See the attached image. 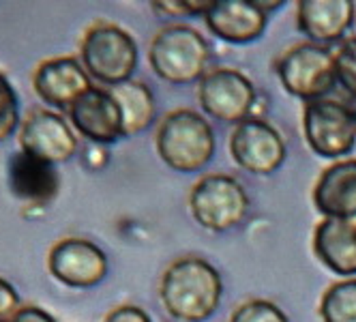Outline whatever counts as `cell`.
<instances>
[{
    "mask_svg": "<svg viewBox=\"0 0 356 322\" xmlns=\"http://www.w3.org/2000/svg\"><path fill=\"white\" fill-rule=\"evenodd\" d=\"M219 271L200 256H183L165 266L159 280V301L178 322H204L221 303Z\"/></svg>",
    "mask_w": 356,
    "mask_h": 322,
    "instance_id": "6da1fadb",
    "label": "cell"
},
{
    "mask_svg": "<svg viewBox=\"0 0 356 322\" xmlns=\"http://www.w3.org/2000/svg\"><path fill=\"white\" fill-rule=\"evenodd\" d=\"M159 159L174 172L193 175L209 166L215 155V134L211 122L189 108L168 112L155 136Z\"/></svg>",
    "mask_w": 356,
    "mask_h": 322,
    "instance_id": "7a4b0ae2",
    "label": "cell"
},
{
    "mask_svg": "<svg viewBox=\"0 0 356 322\" xmlns=\"http://www.w3.org/2000/svg\"><path fill=\"white\" fill-rule=\"evenodd\" d=\"M148 63L155 76L163 82L187 86L200 82L211 71V45L195 29L172 24L152 37Z\"/></svg>",
    "mask_w": 356,
    "mask_h": 322,
    "instance_id": "3957f363",
    "label": "cell"
},
{
    "mask_svg": "<svg viewBox=\"0 0 356 322\" xmlns=\"http://www.w3.org/2000/svg\"><path fill=\"white\" fill-rule=\"evenodd\" d=\"M80 63L92 82L112 88L134 80L138 69V43L131 33L118 24L99 19L82 35Z\"/></svg>",
    "mask_w": 356,
    "mask_h": 322,
    "instance_id": "277c9868",
    "label": "cell"
},
{
    "mask_svg": "<svg viewBox=\"0 0 356 322\" xmlns=\"http://www.w3.org/2000/svg\"><path fill=\"white\" fill-rule=\"evenodd\" d=\"M275 73L284 90L302 104L326 99L337 84L335 49L312 41L296 43L279 54Z\"/></svg>",
    "mask_w": 356,
    "mask_h": 322,
    "instance_id": "5b68a950",
    "label": "cell"
},
{
    "mask_svg": "<svg viewBox=\"0 0 356 322\" xmlns=\"http://www.w3.org/2000/svg\"><path fill=\"white\" fill-rule=\"evenodd\" d=\"M249 211L245 187L230 175H204L189 191V213L211 232L236 228Z\"/></svg>",
    "mask_w": 356,
    "mask_h": 322,
    "instance_id": "8992f818",
    "label": "cell"
},
{
    "mask_svg": "<svg viewBox=\"0 0 356 322\" xmlns=\"http://www.w3.org/2000/svg\"><path fill=\"white\" fill-rule=\"evenodd\" d=\"M302 136L318 157L341 161L356 146L352 108L335 99H318L302 106Z\"/></svg>",
    "mask_w": 356,
    "mask_h": 322,
    "instance_id": "52a82bcc",
    "label": "cell"
},
{
    "mask_svg": "<svg viewBox=\"0 0 356 322\" xmlns=\"http://www.w3.org/2000/svg\"><path fill=\"white\" fill-rule=\"evenodd\" d=\"M197 102L207 116L238 125L253 116L258 92L253 82L238 69L217 67L197 82Z\"/></svg>",
    "mask_w": 356,
    "mask_h": 322,
    "instance_id": "ba28073f",
    "label": "cell"
},
{
    "mask_svg": "<svg viewBox=\"0 0 356 322\" xmlns=\"http://www.w3.org/2000/svg\"><path fill=\"white\" fill-rule=\"evenodd\" d=\"M232 161L249 175L266 177L282 168L288 157L286 142L268 120L251 116L232 127L227 140Z\"/></svg>",
    "mask_w": 356,
    "mask_h": 322,
    "instance_id": "9c48e42d",
    "label": "cell"
},
{
    "mask_svg": "<svg viewBox=\"0 0 356 322\" xmlns=\"http://www.w3.org/2000/svg\"><path fill=\"white\" fill-rule=\"evenodd\" d=\"M19 151L52 166L67 163L78 153V136L60 112L35 108L22 118L17 131Z\"/></svg>",
    "mask_w": 356,
    "mask_h": 322,
    "instance_id": "30bf717a",
    "label": "cell"
},
{
    "mask_svg": "<svg viewBox=\"0 0 356 322\" xmlns=\"http://www.w3.org/2000/svg\"><path fill=\"white\" fill-rule=\"evenodd\" d=\"M108 256L101 247L82 236H67L52 245L47 271L67 288H95L108 275Z\"/></svg>",
    "mask_w": 356,
    "mask_h": 322,
    "instance_id": "8fae6325",
    "label": "cell"
},
{
    "mask_svg": "<svg viewBox=\"0 0 356 322\" xmlns=\"http://www.w3.org/2000/svg\"><path fill=\"white\" fill-rule=\"evenodd\" d=\"M92 86L86 69L75 56H54L37 65L33 73V88L41 102L54 112L69 108Z\"/></svg>",
    "mask_w": 356,
    "mask_h": 322,
    "instance_id": "7c38bea8",
    "label": "cell"
},
{
    "mask_svg": "<svg viewBox=\"0 0 356 322\" xmlns=\"http://www.w3.org/2000/svg\"><path fill=\"white\" fill-rule=\"evenodd\" d=\"M67 116L73 131L92 144H116L124 138L120 108L108 88L90 86L69 108Z\"/></svg>",
    "mask_w": 356,
    "mask_h": 322,
    "instance_id": "4fadbf2b",
    "label": "cell"
},
{
    "mask_svg": "<svg viewBox=\"0 0 356 322\" xmlns=\"http://www.w3.org/2000/svg\"><path fill=\"white\" fill-rule=\"evenodd\" d=\"M7 185L19 202L43 209L56 200L63 179L56 166L24 151H15L7 161Z\"/></svg>",
    "mask_w": 356,
    "mask_h": 322,
    "instance_id": "5bb4252c",
    "label": "cell"
},
{
    "mask_svg": "<svg viewBox=\"0 0 356 322\" xmlns=\"http://www.w3.org/2000/svg\"><path fill=\"white\" fill-rule=\"evenodd\" d=\"M204 24L217 39L247 45L264 35L268 15L258 7L256 0H213Z\"/></svg>",
    "mask_w": 356,
    "mask_h": 322,
    "instance_id": "9a60e30c",
    "label": "cell"
},
{
    "mask_svg": "<svg viewBox=\"0 0 356 322\" xmlns=\"http://www.w3.org/2000/svg\"><path fill=\"white\" fill-rule=\"evenodd\" d=\"M294 7L298 31L307 41L326 47L343 41L356 17L352 0H298Z\"/></svg>",
    "mask_w": 356,
    "mask_h": 322,
    "instance_id": "2e32d148",
    "label": "cell"
},
{
    "mask_svg": "<svg viewBox=\"0 0 356 322\" xmlns=\"http://www.w3.org/2000/svg\"><path fill=\"white\" fill-rule=\"evenodd\" d=\"M312 200L322 219H356V159L333 161L316 181Z\"/></svg>",
    "mask_w": 356,
    "mask_h": 322,
    "instance_id": "e0dca14e",
    "label": "cell"
},
{
    "mask_svg": "<svg viewBox=\"0 0 356 322\" xmlns=\"http://www.w3.org/2000/svg\"><path fill=\"white\" fill-rule=\"evenodd\" d=\"M316 258L343 280L356 277V224L339 219H320L314 228Z\"/></svg>",
    "mask_w": 356,
    "mask_h": 322,
    "instance_id": "ac0fdd59",
    "label": "cell"
},
{
    "mask_svg": "<svg viewBox=\"0 0 356 322\" xmlns=\"http://www.w3.org/2000/svg\"><path fill=\"white\" fill-rule=\"evenodd\" d=\"M108 90L120 108L124 138L140 136L152 125L157 114V104H155V95H152V90L144 82L129 80Z\"/></svg>",
    "mask_w": 356,
    "mask_h": 322,
    "instance_id": "d6986e66",
    "label": "cell"
},
{
    "mask_svg": "<svg viewBox=\"0 0 356 322\" xmlns=\"http://www.w3.org/2000/svg\"><path fill=\"white\" fill-rule=\"evenodd\" d=\"M322 322H356V277L330 284L320 299Z\"/></svg>",
    "mask_w": 356,
    "mask_h": 322,
    "instance_id": "ffe728a7",
    "label": "cell"
},
{
    "mask_svg": "<svg viewBox=\"0 0 356 322\" xmlns=\"http://www.w3.org/2000/svg\"><path fill=\"white\" fill-rule=\"evenodd\" d=\"M19 97L9 78L0 71V144L11 140V136L19 131Z\"/></svg>",
    "mask_w": 356,
    "mask_h": 322,
    "instance_id": "44dd1931",
    "label": "cell"
},
{
    "mask_svg": "<svg viewBox=\"0 0 356 322\" xmlns=\"http://www.w3.org/2000/svg\"><path fill=\"white\" fill-rule=\"evenodd\" d=\"M227 322H290L286 312L266 299H249L243 301L230 314Z\"/></svg>",
    "mask_w": 356,
    "mask_h": 322,
    "instance_id": "7402d4cb",
    "label": "cell"
},
{
    "mask_svg": "<svg viewBox=\"0 0 356 322\" xmlns=\"http://www.w3.org/2000/svg\"><path fill=\"white\" fill-rule=\"evenodd\" d=\"M335 69H337V84L356 99V37L343 39L335 49Z\"/></svg>",
    "mask_w": 356,
    "mask_h": 322,
    "instance_id": "603a6c76",
    "label": "cell"
},
{
    "mask_svg": "<svg viewBox=\"0 0 356 322\" xmlns=\"http://www.w3.org/2000/svg\"><path fill=\"white\" fill-rule=\"evenodd\" d=\"M211 3L209 0H161L150 3V9L161 17H204Z\"/></svg>",
    "mask_w": 356,
    "mask_h": 322,
    "instance_id": "cb8c5ba5",
    "label": "cell"
},
{
    "mask_svg": "<svg viewBox=\"0 0 356 322\" xmlns=\"http://www.w3.org/2000/svg\"><path fill=\"white\" fill-rule=\"evenodd\" d=\"M19 307V294L15 286L0 277V322H9Z\"/></svg>",
    "mask_w": 356,
    "mask_h": 322,
    "instance_id": "d4e9b609",
    "label": "cell"
},
{
    "mask_svg": "<svg viewBox=\"0 0 356 322\" xmlns=\"http://www.w3.org/2000/svg\"><path fill=\"white\" fill-rule=\"evenodd\" d=\"M104 322H152V320L138 305H118L106 314Z\"/></svg>",
    "mask_w": 356,
    "mask_h": 322,
    "instance_id": "484cf974",
    "label": "cell"
},
{
    "mask_svg": "<svg viewBox=\"0 0 356 322\" xmlns=\"http://www.w3.org/2000/svg\"><path fill=\"white\" fill-rule=\"evenodd\" d=\"M9 322H56L54 316H49L45 309L37 305H24L17 309V314Z\"/></svg>",
    "mask_w": 356,
    "mask_h": 322,
    "instance_id": "4316f807",
    "label": "cell"
},
{
    "mask_svg": "<svg viewBox=\"0 0 356 322\" xmlns=\"http://www.w3.org/2000/svg\"><path fill=\"white\" fill-rule=\"evenodd\" d=\"M352 116H354V127H356V104H354V108H352Z\"/></svg>",
    "mask_w": 356,
    "mask_h": 322,
    "instance_id": "83f0119b",
    "label": "cell"
}]
</instances>
